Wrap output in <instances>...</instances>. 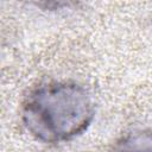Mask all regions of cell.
Segmentation results:
<instances>
[{"label": "cell", "instance_id": "obj_1", "mask_svg": "<svg viewBox=\"0 0 152 152\" xmlns=\"http://www.w3.org/2000/svg\"><path fill=\"white\" fill-rule=\"evenodd\" d=\"M95 101L88 88L75 81H50L25 96L20 119L31 137L42 142L69 141L88 129Z\"/></svg>", "mask_w": 152, "mask_h": 152}, {"label": "cell", "instance_id": "obj_2", "mask_svg": "<svg viewBox=\"0 0 152 152\" xmlns=\"http://www.w3.org/2000/svg\"><path fill=\"white\" fill-rule=\"evenodd\" d=\"M112 152H152V131L135 129L116 140Z\"/></svg>", "mask_w": 152, "mask_h": 152}]
</instances>
